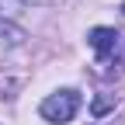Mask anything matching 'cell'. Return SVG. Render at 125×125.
Returning a JSON list of instances; mask_svg holds the SVG:
<instances>
[{"label": "cell", "instance_id": "6da1fadb", "mask_svg": "<svg viewBox=\"0 0 125 125\" xmlns=\"http://www.w3.org/2000/svg\"><path fill=\"white\" fill-rule=\"evenodd\" d=\"M38 111H42L45 122H56V125L73 122V115L80 111V94L76 90H56V94H49V97L42 101Z\"/></svg>", "mask_w": 125, "mask_h": 125}, {"label": "cell", "instance_id": "7a4b0ae2", "mask_svg": "<svg viewBox=\"0 0 125 125\" xmlns=\"http://www.w3.org/2000/svg\"><path fill=\"white\" fill-rule=\"evenodd\" d=\"M87 42H90V49L97 52L101 59H111L118 52V31L115 28H94L90 35H87Z\"/></svg>", "mask_w": 125, "mask_h": 125}, {"label": "cell", "instance_id": "3957f363", "mask_svg": "<svg viewBox=\"0 0 125 125\" xmlns=\"http://www.w3.org/2000/svg\"><path fill=\"white\" fill-rule=\"evenodd\" d=\"M24 42V31L18 24H10V21H0V59H4L14 45H21Z\"/></svg>", "mask_w": 125, "mask_h": 125}, {"label": "cell", "instance_id": "277c9868", "mask_svg": "<svg viewBox=\"0 0 125 125\" xmlns=\"http://www.w3.org/2000/svg\"><path fill=\"white\" fill-rule=\"evenodd\" d=\"M18 10H21V4H18V0H0V21H10V24H14Z\"/></svg>", "mask_w": 125, "mask_h": 125}, {"label": "cell", "instance_id": "5b68a950", "mask_svg": "<svg viewBox=\"0 0 125 125\" xmlns=\"http://www.w3.org/2000/svg\"><path fill=\"white\" fill-rule=\"evenodd\" d=\"M111 104H115V94H111V97H97V101H94V115H104Z\"/></svg>", "mask_w": 125, "mask_h": 125}, {"label": "cell", "instance_id": "8992f818", "mask_svg": "<svg viewBox=\"0 0 125 125\" xmlns=\"http://www.w3.org/2000/svg\"><path fill=\"white\" fill-rule=\"evenodd\" d=\"M18 4H38V7H45V4H56V0H18Z\"/></svg>", "mask_w": 125, "mask_h": 125}]
</instances>
